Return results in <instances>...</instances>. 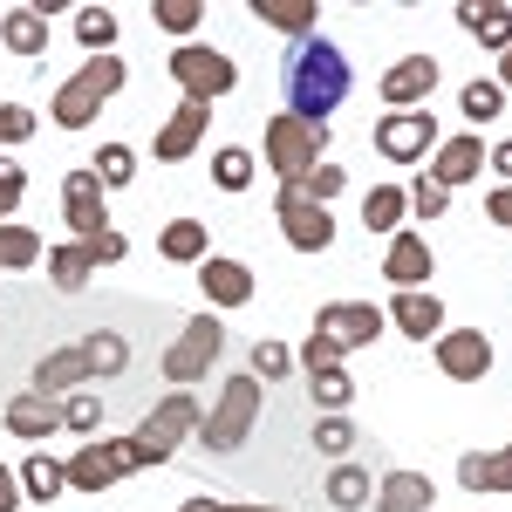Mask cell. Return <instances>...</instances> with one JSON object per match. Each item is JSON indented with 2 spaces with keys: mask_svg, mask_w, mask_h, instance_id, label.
Here are the masks:
<instances>
[{
  "mask_svg": "<svg viewBox=\"0 0 512 512\" xmlns=\"http://www.w3.org/2000/svg\"><path fill=\"white\" fill-rule=\"evenodd\" d=\"M349 55L335 48L328 35H308L294 41V55H287V69H280V96H287V117L315 123V130H328V117L349 103Z\"/></svg>",
  "mask_w": 512,
  "mask_h": 512,
  "instance_id": "6da1fadb",
  "label": "cell"
},
{
  "mask_svg": "<svg viewBox=\"0 0 512 512\" xmlns=\"http://www.w3.org/2000/svg\"><path fill=\"white\" fill-rule=\"evenodd\" d=\"M253 424H260V383L253 376H226L219 383V403L198 417V444L219 458V451H239L246 437H253Z\"/></svg>",
  "mask_w": 512,
  "mask_h": 512,
  "instance_id": "7a4b0ae2",
  "label": "cell"
},
{
  "mask_svg": "<svg viewBox=\"0 0 512 512\" xmlns=\"http://www.w3.org/2000/svg\"><path fill=\"white\" fill-rule=\"evenodd\" d=\"M198 417H205V410H198L192 390H171L164 403H151V417L130 431V458H137V472H144V465H164V458L198 431Z\"/></svg>",
  "mask_w": 512,
  "mask_h": 512,
  "instance_id": "3957f363",
  "label": "cell"
},
{
  "mask_svg": "<svg viewBox=\"0 0 512 512\" xmlns=\"http://www.w3.org/2000/svg\"><path fill=\"white\" fill-rule=\"evenodd\" d=\"M123 76H130V69H123L117 55H96V62H82L76 76L55 89V123H62V130H82V123H89V117H96V110H103V103H110V96L123 89Z\"/></svg>",
  "mask_w": 512,
  "mask_h": 512,
  "instance_id": "277c9868",
  "label": "cell"
},
{
  "mask_svg": "<svg viewBox=\"0 0 512 512\" xmlns=\"http://www.w3.org/2000/svg\"><path fill=\"white\" fill-rule=\"evenodd\" d=\"M171 82L185 89V103H219V96H233V82H239V69H233V55H219V48H205V41H185L171 62Z\"/></svg>",
  "mask_w": 512,
  "mask_h": 512,
  "instance_id": "5b68a950",
  "label": "cell"
},
{
  "mask_svg": "<svg viewBox=\"0 0 512 512\" xmlns=\"http://www.w3.org/2000/svg\"><path fill=\"white\" fill-rule=\"evenodd\" d=\"M321 137H328V130L287 117V110H280V117H267V164H274L280 185H301V178L321 164Z\"/></svg>",
  "mask_w": 512,
  "mask_h": 512,
  "instance_id": "8992f818",
  "label": "cell"
},
{
  "mask_svg": "<svg viewBox=\"0 0 512 512\" xmlns=\"http://www.w3.org/2000/svg\"><path fill=\"white\" fill-rule=\"evenodd\" d=\"M219 349H226V328H219V315L205 308V315H192L185 328H178V342L164 349V383H198L212 362H219Z\"/></svg>",
  "mask_w": 512,
  "mask_h": 512,
  "instance_id": "52a82bcc",
  "label": "cell"
},
{
  "mask_svg": "<svg viewBox=\"0 0 512 512\" xmlns=\"http://www.w3.org/2000/svg\"><path fill=\"white\" fill-rule=\"evenodd\" d=\"M69 472V485L76 492H110L117 478H130L137 472V458H130V437H96V444H82L76 458L62 465Z\"/></svg>",
  "mask_w": 512,
  "mask_h": 512,
  "instance_id": "ba28073f",
  "label": "cell"
},
{
  "mask_svg": "<svg viewBox=\"0 0 512 512\" xmlns=\"http://www.w3.org/2000/svg\"><path fill=\"white\" fill-rule=\"evenodd\" d=\"M369 144H376V158H390V164H417L437 144V117L431 110H396V117H383L369 130Z\"/></svg>",
  "mask_w": 512,
  "mask_h": 512,
  "instance_id": "9c48e42d",
  "label": "cell"
},
{
  "mask_svg": "<svg viewBox=\"0 0 512 512\" xmlns=\"http://www.w3.org/2000/svg\"><path fill=\"white\" fill-rule=\"evenodd\" d=\"M274 219H280V233H287L294 253H328V246H335V219H328V205H315V198L280 192L274 198Z\"/></svg>",
  "mask_w": 512,
  "mask_h": 512,
  "instance_id": "30bf717a",
  "label": "cell"
},
{
  "mask_svg": "<svg viewBox=\"0 0 512 512\" xmlns=\"http://www.w3.org/2000/svg\"><path fill=\"white\" fill-rule=\"evenodd\" d=\"M437 369H444L451 383L492 376V335H485V328H451V335H437Z\"/></svg>",
  "mask_w": 512,
  "mask_h": 512,
  "instance_id": "8fae6325",
  "label": "cell"
},
{
  "mask_svg": "<svg viewBox=\"0 0 512 512\" xmlns=\"http://www.w3.org/2000/svg\"><path fill=\"white\" fill-rule=\"evenodd\" d=\"M383 280H396V294H417L424 280H437V253H431V239L403 226V233L390 239V253H383Z\"/></svg>",
  "mask_w": 512,
  "mask_h": 512,
  "instance_id": "7c38bea8",
  "label": "cell"
},
{
  "mask_svg": "<svg viewBox=\"0 0 512 512\" xmlns=\"http://www.w3.org/2000/svg\"><path fill=\"white\" fill-rule=\"evenodd\" d=\"M205 123H212L205 103H178V110L158 123V137H151V158L158 164H185L198 144H205Z\"/></svg>",
  "mask_w": 512,
  "mask_h": 512,
  "instance_id": "4fadbf2b",
  "label": "cell"
},
{
  "mask_svg": "<svg viewBox=\"0 0 512 512\" xmlns=\"http://www.w3.org/2000/svg\"><path fill=\"white\" fill-rule=\"evenodd\" d=\"M315 335L342 342V349H362V342L383 335V308H369V301H328L315 315Z\"/></svg>",
  "mask_w": 512,
  "mask_h": 512,
  "instance_id": "5bb4252c",
  "label": "cell"
},
{
  "mask_svg": "<svg viewBox=\"0 0 512 512\" xmlns=\"http://www.w3.org/2000/svg\"><path fill=\"white\" fill-rule=\"evenodd\" d=\"M437 76H444V62H431V55H403L396 69H383V103H390V110H417V103L437 89Z\"/></svg>",
  "mask_w": 512,
  "mask_h": 512,
  "instance_id": "9a60e30c",
  "label": "cell"
},
{
  "mask_svg": "<svg viewBox=\"0 0 512 512\" xmlns=\"http://www.w3.org/2000/svg\"><path fill=\"white\" fill-rule=\"evenodd\" d=\"M62 219L76 226V239H89V233H103V226H110L96 171H69V178H62Z\"/></svg>",
  "mask_w": 512,
  "mask_h": 512,
  "instance_id": "2e32d148",
  "label": "cell"
},
{
  "mask_svg": "<svg viewBox=\"0 0 512 512\" xmlns=\"http://www.w3.org/2000/svg\"><path fill=\"white\" fill-rule=\"evenodd\" d=\"M478 171H485V137H478V130H458V137H444V144H437V185H444V192H458V185H472Z\"/></svg>",
  "mask_w": 512,
  "mask_h": 512,
  "instance_id": "e0dca14e",
  "label": "cell"
},
{
  "mask_svg": "<svg viewBox=\"0 0 512 512\" xmlns=\"http://www.w3.org/2000/svg\"><path fill=\"white\" fill-rule=\"evenodd\" d=\"M198 287H205L212 315H219V308H246V301H253V274H246L239 260H226V253H212V260L198 267Z\"/></svg>",
  "mask_w": 512,
  "mask_h": 512,
  "instance_id": "ac0fdd59",
  "label": "cell"
},
{
  "mask_svg": "<svg viewBox=\"0 0 512 512\" xmlns=\"http://www.w3.org/2000/svg\"><path fill=\"white\" fill-rule=\"evenodd\" d=\"M62 424V396H41V390H21L7 403V431L21 437V444H41V437H55Z\"/></svg>",
  "mask_w": 512,
  "mask_h": 512,
  "instance_id": "d6986e66",
  "label": "cell"
},
{
  "mask_svg": "<svg viewBox=\"0 0 512 512\" xmlns=\"http://www.w3.org/2000/svg\"><path fill=\"white\" fill-rule=\"evenodd\" d=\"M158 253L171 267H205L212 260V226L205 219H171V226H158Z\"/></svg>",
  "mask_w": 512,
  "mask_h": 512,
  "instance_id": "ffe728a7",
  "label": "cell"
},
{
  "mask_svg": "<svg viewBox=\"0 0 512 512\" xmlns=\"http://www.w3.org/2000/svg\"><path fill=\"white\" fill-rule=\"evenodd\" d=\"M390 321L410 335V342H437V335H444V301H437V294H424V287H417V294H396V301H390Z\"/></svg>",
  "mask_w": 512,
  "mask_h": 512,
  "instance_id": "44dd1931",
  "label": "cell"
},
{
  "mask_svg": "<svg viewBox=\"0 0 512 512\" xmlns=\"http://www.w3.org/2000/svg\"><path fill=\"white\" fill-rule=\"evenodd\" d=\"M82 383H89V355H82V342H76V349H48V355H41L28 390L62 396V390H82Z\"/></svg>",
  "mask_w": 512,
  "mask_h": 512,
  "instance_id": "7402d4cb",
  "label": "cell"
},
{
  "mask_svg": "<svg viewBox=\"0 0 512 512\" xmlns=\"http://www.w3.org/2000/svg\"><path fill=\"white\" fill-rule=\"evenodd\" d=\"M458 485L465 492H512V444L506 451H465L458 458Z\"/></svg>",
  "mask_w": 512,
  "mask_h": 512,
  "instance_id": "603a6c76",
  "label": "cell"
},
{
  "mask_svg": "<svg viewBox=\"0 0 512 512\" xmlns=\"http://www.w3.org/2000/svg\"><path fill=\"white\" fill-rule=\"evenodd\" d=\"M376 499H383V512H431L437 506V492H431L424 472H383Z\"/></svg>",
  "mask_w": 512,
  "mask_h": 512,
  "instance_id": "cb8c5ba5",
  "label": "cell"
},
{
  "mask_svg": "<svg viewBox=\"0 0 512 512\" xmlns=\"http://www.w3.org/2000/svg\"><path fill=\"white\" fill-rule=\"evenodd\" d=\"M0 41H7L14 55H28V62H35L41 48H48V21L35 14V0H28V7H7V14H0Z\"/></svg>",
  "mask_w": 512,
  "mask_h": 512,
  "instance_id": "d4e9b609",
  "label": "cell"
},
{
  "mask_svg": "<svg viewBox=\"0 0 512 512\" xmlns=\"http://www.w3.org/2000/svg\"><path fill=\"white\" fill-rule=\"evenodd\" d=\"M403 212H410V192H403V185H376V192L362 198V226H369L376 239L403 233Z\"/></svg>",
  "mask_w": 512,
  "mask_h": 512,
  "instance_id": "484cf974",
  "label": "cell"
},
{
  "mask_svg": "<svg viewBox=\"0 0 512 512\" xmlns=\"http://www.w3.org/2000/svg\"><path fill=\"white\" fill-rule=\"evenodd\" d=\"M458 21H465V28H472L485 48H499V55L512 48V7H485V0H465V7H458Z\"/></svg>",
  "mask_w": 512,
  "mask_h": 512,
  "instance_id": "4316f807",
  "label": "cell"
},
{
  "mask_svg": "<svg viewBox=\"0 0 512 512\" xmlns=\"http://www.w3.org/2000/svg\"><path fill=\"white\" fill-rule=\"evenodd\" d=\"M253 14L267 28H280V35H294V41L315 35V0H253Z\"/></svg>",
  "mask_w": 512,
  "mask_h": 512,
  "instance_id": "83f0119b",
  "label": "cell"
},
{
  "mask_svg": "<svg viewBox=\"0 0 512 512\" xmlns=\"http://www.w3.org/2000/svg\"><path fill=\"white\" fill-rule=\"evenodd\" d=\"M369 499H376V478L362 472V465H335L328 472V506L335 512H362Z\"/></svg>",
  "mask_w": 512,
  "mask_h": 512,
  "instance_id": "f1b7e54d",
  "label": "cell"
},
{
  "mask_svg": "<svg viewBox=\"0 0 512 512\" xmlns=\"http://www.w3.org/2000/svg\"><path fill=\"white\" fill-rule=\"evenodd\" d=\"M41 260H48V280H55L62 294H82V287H89V274H96V267H89V253H82L76 239H62V246H55V253H41Z\"/></svg>",
  "mask_w": 512,
  "mask_h": 512,
  "instance_id": "f546056e",
  "label": "cell"
},
{
  "mask_svg": "<svg viewBox=\"0 0 512 512\" xmlns=\"http://www.w3.org/2000/svg\"><path fill=\"white\" fill-rule=\"evenodd\" d=\"M55 492H69V472H62L48 451H35V458L21 465V499H41V506H55Z\"/></svg>",
  "mask_w": 512,
  "mask_h": 512,
  "instance_id": "4dcf8cb0",
  "label": "cell"
},
{
  "mask_svg": "<svg viewBox=\"0 0 512 512\" xmlns=\"http://www.w3.org/2000/svg\"><path fill=\"white\" fill-rule=\"evenodd\" d=\"M82 355H89V376H123V369H130V342L110 335V328L82 335Z\"/></svg>",
  "mask_w": 512,
  "mask_h": 512,
  "instance_id": "1f68e13d",
  "label": "cell"
},
{
  "mask_svg": "<svg viewBox=\"0 0 512 512\" xmlns=\"http://www.w3.org/2000/svg\"><path fill=\"white\" fill-rule=\"evenodd\" d=\"M76 41L89 55H117V14L110 7H82L76 14Z\"/></svg>",
  "mask_w": 512,
  "mask_h": 512,
  "instance_id": "d6a6232c",
  "label": "cell"
},
{
  "mask_svg": "<svg viewBox=\"0 0 512 512\" xmlns=\"http://www.w3.org/2000/svg\"><path fill=\"white\" fill-rule=\"evenodd\" d=\"M458 110H465L472 123H492V117H506V89H499L492 76H478V82H465V89H458Z\"/></svg>",
  "mask_w": 512,
  "mask_h": 512,
  "instance_id": "836d02e7",
  "label": "cell"
},
{
  "mask_svg": "<svg viewBox=\"0 0 512 512\" xmlns=\"http://www.w3.org/2000/svg\"><path fill=\"white\" fill-rule=\"evenodd\" d=\"M280 192H301V198H315V205H335V198L349 192V171L328 158V164H315V171H308L301 185H280Z\"/></svg>",
  "mask_w": 512,
  "mask_h": 512,
  "instance_id": "e575fe53",
  "label": "cell"
},
{
  "mask_svg": "<svg viewBox=\"0 0 512 512\" xmlns=\"http://www.w3.org/2000/svg\"><path fill=\"white\" fill-rule=\"evenodd\" d=\"M89 171H96V185H110V192H123V185L137 178V151H130V144H103V151L89 158Z\"/></svg>",
  "mask_w": 512,
  "mask_h": 512,
  "instance_id": "d590c367",
  "label": "cell"
},
{
  "mask_svg": "<svg viewBox=\"0 0 512 512\" xmlns=\"http://www.w3.org/2000/svg\"><path fill=\"white\" fill-rule=\"evenodd\" d=\"M308 396L321 403V417H342V410H349V396H355L349 369H321V376H308Z\"/></svg>",
  "mask_w": 512,
  "mask_h": 512,
  "instance_id": "8d00e7d4",
  "label": "cell"
},
{
  "mask_svg": "<svg viewBox=\"0 0 512 512\" xmlns=\"http://www.w3.org/2000/svg\"><path fill=\"white\" fill-rule=\"evenodd\" d=\"M151 21H158L164 35H185V41H192L198 21H205V0H158V7H151Z\"/></svg>",
  "mask_w": 512,
  "mask_h": 512,
  "instance_id": "74e56055",
  "label": "cell"
},
{
  "mask_svg": "<svg viewBox=\"0 0 512 512\" xmlns=\"http://www.w3.org/2000/svg\"><path fill=\"white\" fill-rule=\"evenodd\" d=\"M62 431H82V437H96V431H103V396H96V390H76V396H62Z\"/></svg>",
  "mask_w": 512,
  "mask_h": 512,
  "instance_id": "f35d334b",
  "label": "cell"
},
{
  "mask_svg": "<svg viewBox=\"0 0 512 512\" xmlns=\"http://www.w3.org/2000/svg\"><path fill=\"white\" fill-rule=\"evenodd\" d=\"M287 369H294V349H287V342H274V335H267V342H253V362H246V376H253V383H280Z\"/></svg>",
  "mask_w": 512,
  "mask_h": 512,
  "instance_id": "ab89813d",
  "label": "cell"
},
{
  "mask_svg": "<svg viewBox=\"0 0 512 512\" xmlns=\"http://www.w3.org/2000/svg\"><path fill=\"white\" fill-rule=\"evenodd\" d=\"M212 185H219V192H246V185H253V151L226 144V151L212 158Z\"/></svg>",
  "mask_w": 512,
  "mask_h": 512,
  "instance_id": "60d3db41",
  "label": "cell"
},
{
  "mask_svg": "<svg viewBox=\"0 0 512 512\" xmlns=\"http://www.w3.org/2000/svg\"><path fill=\"white\" fill-rule=\"evenodd\" d=\"M41 260V239L28 226H0V267H35Z\"/></svg>",
  "mask_w": 512,
  "mask_h": 512,
  "instance_id": "b9f144b4",
  "label": "cell"
},
{
  "mask_svg": "<svg viewBox=\"0 0 512 512\" xmlns=\"http://www.w3.org/2000/svg\"><path fill=\"white\" fill-rule=\"evenodd\" d=\"M308 444H315L321 458H349V451H355V431H349V417H321Z\"/></svg>",
  "mask_w": 512,
  "mask_h": 512,
  "instance_id": "7bdbcfd3",
  "label": "cell"
},
{
  "mask_svg": "<svg viewBox=\"0 0 512 512\" xmlns=\"http://www.w3.org/2000/svg\"><path fill=\"white\" fill-rule=\"evenodd\" d=\"M410 212H417V219H444V212H451V192H444V185H437L431 171H424V178H417V185H410Z\"/></svg>",
  "mask_w": 512,
  "mask_h": 512,
  "instance_id": "ee69618b",
  "label": "cell"
},
{
  "mask_svg": "<svg viewBox=\"0 0 512 512\" xmlns=\"http://www.w3.org/2000/svg\"><path fill=\"white\" fill-rule=\"evenodd\" d=\"M82 253H89V267H117L123 253H130V239L117 233V226H103V233H89V239H76Z\"/></svg>",
  "mask_w": 512,
  "mask_h": 512,
  "instance_id": "f6af8a7d",
  "label": "cell"
},
{
  "mask_svg": "<svg viewBox=\"0 0 512 512\" xmlns=\"http://www.w3.org/2000/svg\"><path fill=\"white\" fill-rule=\"evenodd\" d=\"M342 342H328V335H308V349L294 355V362H301V369H308V376H321V369H342Z\"/></svg>",
  "mask_w": 512,
  "mask_h": 512,
  "instance_id": "bcb514c9",
  "label": "cell"
},
{
  "mask_svg": "<svg viewBox=\"0 0 512 512\" xmlns=\"http://www.w3.org/2000/svg\"><path fill=\"white\" fill-rule=\"evenodd\" d=\"M35 137V110L28 103H0V144H28Z\"/></svg>",
  "mask_w": 512,
  "mask_h": 512,
  "instance_id": "7dc6e473",
  "label": "cell"
},
{
  "mask_svg": "<svg viewBox=\"0 0 512 512\" xmlns=\"http://www.w3.org/2000/svg\"><path fill=\"white\" fill-rule=\"evenodd\" d=\"M21 192H28V171L14 158H0V226L14 219V205H21Z\"/></svg>",
  "mask_w": 512,
  "mask_h": 512,
  "instance_id": "c3c4849f",
  "label": "cell"
},
{
  "mask_svg": "<svg viewBox=\"0 0 512 512\" xmlns=\"http://www.w3.org/2000/svg\"><path fill=\"white\" fill-rule=\"evenodd\" d=\"M485 219H492V226H512V185H492V198H485Z\"/></svg>",
  "mask_w": 512,
  "mask_h": 512,
  "instance_id": "681fc988",
  "label": "cell"
},
{
  "mask_svg": "<svg viewBox=\"0 0 512 512\" xmlns=\"http://www.w3.org/2000/svg\"><path fill=\"white\" fill-rule=\"evenodd\" d=\"M0 512H21V472L0 465Z\"/></svg>",
  "mask_w": 512,
  "mask_h": 512,
  "instance_id": "f907efd6",
  "label": "cell"
},
{
  "mask_svg": "<svg viewBox=\"0 0 512 512\" xmlns=\"http://www.w3.org/2000/svg\"><path fill=\"white\" fill-rule=\"evenodd\" d=\"M485 164H492V171L512 185V137H506V144H492V151H485Z\"/></svg>",
  "mask_w": 512,
  "mask_h": 512,
  "instance_id": "816d5d0a",
  "label": "cell"
},
{
  "mask_svg": "<svg viewBox=\"0 0 512 512\" xmlns=\"http://www.w3.org/2000/svg\"><path fill=\"white\" fill-rule=\"evenodd\" d=\"M492 82H499V89H512V48L499 55V76H492Z\"/></svg>",
  "mask_w": 512,
  "mask_h": 512,
  "instance_id": "f5cc1de1",
  "label": "cell"
},
{
  "mask_svg": "<svg viewBox=\"0 0 512 512\" xmlns=\"http://www.w3.org/2000/svg\"><path fill=\"white\" fill-rule=\"evenodd\" d=\"M178 512H219L212 499H178Z\"/></svg>",
  "mask_w": 512,
  "mask_h": 512,
  "instance_id": "db71d44e",
  "label": "cell"
},
{
  "mask_svg": "<svg viewBox=\"0 0 512 512\" xmlns=\"http://www.w3.org/2000/svg\"><path fill=\"white\" fill-rule=\"evenodd\" d=\"M219 512H274V506H219Z\"/></svg>",
  "mask_w": 512,
  "mask_h": 512,
  "instance_id": "11a10c76",
  "label": "cell"
}]
</instances>
